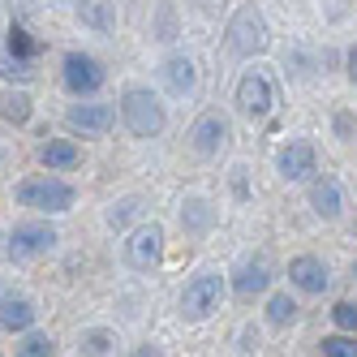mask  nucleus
I'll return each instance as SVG.
<instances>
[{
    "mask_svg": "<svg viewBox=\"0 0 357 357\" xmlns=\"http://www.w3.org/2000/svg\"><path fill=\"white\" fill-rule=\"evenodd\" d=\"M13 198L22 202V207H31V211L65 215V211H73V202H78V190H73L69 181H61V176L43 172V176H26V181H17Z\"/></svg>",
    "mask_w": 357,
    "mask_h": 357,
    "instance_id": "nucleus-1",
    "label": "nucleus"
},
{
    "mask_svg": "<svg viewBox=\"0 0 357 357\" xmlns=\"http://www.w3.org/2000/svg\"><path fill=\"white\" fill-rule=\"evenodd\" d=\"M121 121L134 138H160L164 125H168V112L151 86H130L121 95Z\"/></svg>",
    "mask_w": 357,
    "mask_h": 357,
    "instance_id": "nucleus-2",
    "label": "nucleus"
},
{
    "mask_svg": "<svg viewBox=\"0 0 357 357\" xmlns=\"http://www.w3.org/2000/svg\"><path fill=\"white\" fill-rule=\"evenodd\" d=\"M267 43H271V31H267V17L259 5H241L228 17V47L237 56H259L267 52Z\"/></svg>",
    "mask_w": 357,
    "mask_h": 357,
    "instance_id": "nucleus-3",
    "label": "nucleus"
},
{
    "mask_svg": "<svg viewBox=\"0 0 357 357\" xmlns=\"http://www.w3.org/2000/svg\"><path fill=\"white\" fill-rule=\"evenodd\" d=\"M61 233L47 220H26V224H13L9 228V237H5V254L17 263H26V259H39V254L47 250H56Z\"/></svg>",
    "mask_w": 357,
    "mask_h": 357,
    "instance_id": "nucleus-4",
    "label": "nucleus"
},
{
    "mask_svg": "<svg viewBox=\"0 0 357 357\" xmlns=\"http://www.w3.org/2000/svg\"><path fill=\"white\" fill-rule=\"evenodd\" d=\"M220 301H224V275L220 271H198L185 284V293H181V314L198 323V319L215 314Z\"/></svg>",
    "mask_w": 357,
    "mask_h": 357,
    "instance_id": "nucleus-5",
    "label": "nucleus"
},
{
    "mask_svg": "<svg viewBox=\"0 0 357 357\" xmlns=\"http://www.w3.org/2000/svg\"><path fill=\"white\" fill-rule=\"evenodd\" d=\"M160 259H164V228L155 220L130 228V237H125V263L134 271H151Z\"/></svg>",
    "mask_w": 357,
    "mask_h": 357,
    "instance_id": "nucleus-6",
    "label": "nucleus"
},
{
    "mask_svg": "<svg viewBox=\"0 0 357 357\" xmlns=\"http://www.w3.org/2000/svg\"><path fill=\"white\" fill-rule=\"evenodd\" d=\"M237 108L250 116V121H263L271 108H275V86L263 69H245L241 82H237Z\"/></svg>",
    "mask_w": 357,
    "mask_h": 357,
    "instance_id": "nucleus-7",
    "label": "nucleus"
},
{
    "mask_svg": "<svg viewBox=\"0 0 357 357\" xmlns=\"http://www.w3.org/2000/svg\"><path fill=\"white\" fill-rule=\"evenodd\" d=\"M61 78H65V86L73 95H95L99 86L108 82V73H104V65H99L91 52H69L61 61Z\"/></svg>",
    "mask_w": 357,
    "mask_h": 357,
    "instance_id": "nucleus-8",
    "label": "nucleus"
},
{
    "mask_svg": "<svg viewBox=\"0 0 357 357\" xmlns=\"http://www.w3.org/2000/svg\"><path fill=\"white\" fill-rule=\"evenodd\" d=\"M65 125H69L73 134L99 138V134H108L112 125H116V108H112V104H73V108L65 112Z\"/></svg>",
    "mask_w": 357,
    "mask_h": 357,
    "instance_id": "nucleus-9",
    "label": "nucleus"
},
{
    "mask_svg": "<svg viewBox=\"0 0 357 357\" xmlns=\"http://www.w3.org/2000/svg\"><path fill=\"white\" fill-rule=\"evenodd\" d=\"M289 284H293L297 293H310V297L327 293V284H331L327 263H323V259H314V254H297V259L289 263Z\"/></svg>",
    "mask_w": 357,
    "mask_h": 357,
    "instance_id": "nucleus-10",
    "label": "nucleus"
},
{
    "mask_svg": "<svg viewBox=\"0 0 357 357\" xmlns=\"http://www.w3.org/2000/svg\"><path fill=\"white\" fill-rule=\"evenodd\" d=\"M228 142V121L220 112H207V116H198L194 121V130H190V146L198 151V155H220Z\"/></svg>",
    "mask_w": 357,
    "mask_h": 357,
    "instance_id": "nucleus-11",
    "label": "nucleus"
},
{
    "mask_svg": "<svg viewBox=\"0 0 357 357\" xmlns=\"http://www.w3.org/2000/svg\"><path fill=\"white\" fill-rule=\"evenodd\" d=\"M275 168H280V176H284V181H310V172L319 168V155H314L310 142H289L284 151H280Z\"/></svg>",
    "mask_w": 357,
    "mask_h": 357,
    "instance_id": "nucleus-12",
    "label": "nucleus"
},
{
    "mask_svg": "<svg viewBox=\"0 0 357 357\" xmlns=\"http://www.w3.org/2000/svg\"><path fill=\"white\" fill-rule=\"evenodd\" d=\"M160 78H164L168 95H194V86H198V69H194L190 56H168V61L160 65Z\"/></svg>",
    "mask_w": 357,
    "mask_h": 357,
    "instance_id": "nucleus-13",
    "label": "nucleus"
},
{
    "mask_svg": "<svg viewBox=\"0 0 357 357\" xmlns=\"http://www.w3.org/2000/svg\"><path fill=\"white\" fill-rule=\"evenodd\" d=\"M35 301L31 297H17V293H5L0 297V327L5 331H31L35 327Z\"/></svg>",
    "mask_w": 357,
    "mask_h": 357,
    "instance_id": "nucleus-14",
    "label": "nucleus"
},
{
    "mask_svg": "<svg viewBox=\"0 0 357 357\" xmlns=\"http://www.w3.org/2000/svg\"><path fill=\"white\" fill-rule=\"evenodd\" d=\"M310 207H314V215H323V220H336V215L344 211V194H340V181H336V176H319V181L310 185Z\"/></svg>",
    "mask_w": 357,
    "mask_h": 357,
    "instance_id": "nucleus-15",
    "label": "nucleus"
},
{
    "mask_svg": "<svg viewBox=\"0 0 357 357\" xmlns=\"http://www.w3.org/2000/svg\"><path fill=\"white\" fill-rule=\"evenodd\" d=\"M78 22L95 35L116 31V0H78Z\"/></svg>",
    "mask_w": 357,
    "mask_h": 357,
    "instance_id": "nucleus-16",
    "label": "nucleus"
},
{
    "mask_svg": "<svg viewBox=\"0 0 357 357\" xmlns=\"http://www.w3.org/2000/svg\"><path fill=\"white\" fill-rule=\"evenodd\" d=\"M39 160H43L47 172H69V168H78L82 151H78V142H69V138H52V142L39 146Z\"/></svg>",
    "mask_w": 357,
    "mask_h": 357,
    "instance_id": "nucleus-17",
    "label": "nucleus"
},
{
    "mask_svg": "<svg viewBox=\"0 0 357 357\" xmlns=\"http://www.w3.org/2000/svg\"><path fill=\"white\" fill-rule=\"evenodd\" d=\"M267 284H271V267H267L263 259H254V263H241V267H237V280H233V289H237L241 297L267 293Z\"/></svg>",
    "mask_w": 357,
    "mask_h": 357,
    "instance_id": "nucleus-18",
    "label": "nucleus"
},
{
    "mask_svg": "<svg viewBox=\"0 0 357 357\" xmlns=\"http://www.w3.org/2000/svg\"><path fill=\"white\" fill-rule=\"evenodd\" d=\"M5 52L17 56V61H31V65H35V56L43 52V43H39L26 26H17V22H13V26H9V39H5Z\"/></svg>",
    "mask_w": 357,
    "mask_h": 357,
    "instance_id": "nucleus-19",
    "label": "nucleus"
},
{
    "mask_svg": "<svg viewBox=\"0 0 357 357\" xmlns=\"http://www.w3.org/2000/svg\"><path fill=\"white\" fill-rule=\"evenodd\" d=\"M31 112H35V104H31L26 91H5L0 95V116H5L9 125H26Z\"/></svg>",
    "mask_w": 357,
    "mask_h": 357,
    "instance_id": "nucleus-20",
    "label": "nucleus"
},
{
    "mask_svg": "<svg viewBox=\"0 0 357 357\" xmlns=\"http://www.w3.org/2000/svg\"><path fill=\"white\" fill-rule=\"evenodd\" d=\"M112 353H116V331H108V327L82 331V357H112Z\"/></svg>",
    "mask_w": 357,
    "mask_h": 357,
    "instance_id": "nucleus-21",
    "label": "nucleus"
},
{
    "mask_svg": "<svg viewBox=\"0 0 357 357\" xmlns=\"http://www.w3.org/2000/svg\"><path fill=\"white\" fill-rule=\"evenodd\" d=\"M13 357H56V340L47 336V331H26V336L17 340Z\"/></svg>",
    "mask_w": 357,
    "mask_h": 357,
    "instance_id": "nucleus-22",
    "label": "nucleus"
},
{
    "mask_svg": "<svg viewBox=\"0 0 357 357\" xmlns=\"http://www.w3.org/2000/svg\"><path fill=\"white\" fill-rule=\"evenodd\" d=\"M293 319H297V301L289 293H271L267 297V323L271 327H289Z\"/></svg>",
    "mask_w": 357,
    "mask_h": 357,
    "instance_id": "nucleus-23",
    "label": "nucleus"
},
{
    "mask_svg": "<svg viewBox=\"0 0 357 357\" xmlns=\"http://www.w3.org/2000/svg\"><path fill=\"white\" fill-rule=\"evenodd\" d=\"M215 211H211V202H202V198H190L185 207H181V224L194 228V233H202V228H211Z\"/></svg>",
    "mask_w": 357,
    "mask_h": 357,
    "instance_id": "nucleus-24",
    "label": "nucleus"
},
{
    "mask_svg": "<svg viewBox=\"0 0 357 357\" xmlns=\"http://www.w3.org/2000/svg\"><path fill=\"white\" fill-rule=\"evenodd\" d=\"M31 73H35L31 61H17V56H9V52L0 56V78H9V82H26Z\"/></svg>",
    "mask_w": 357,
    "mask_h": 357,
    "instance_id": "nucleus-25",
    "label": "nucleus"
},
{
    "mask_svg": "<svg viewBox=\"0 0 357 357\" xmlns=\"http://www.w3.org/2000/svg\"><path fill=\"white\" fill-rule=\"evenodd\" d=\"M323 357H357V336H323Z\"/></svg>",
    "mask_w": 357,
    "mask_h": 357,
    "instance_id": "nucleus-26",
    "label": "nucleus"
},
{
    "mask_svg": "<svg viewBox=\"0 0 357 357\" xmlns=\"http://www.w3.org/2000/svg\"><path fill=\"white\" fill-rule=\"evenodd\" d=\"M331 319H336L340 331H353V336H357V301H340L336 310H331Z\"/></svg>",
    "mask_w": 357,
    "mask_h": 357,
    "instance_id": "nucleus-27",
    "label": "nucleus"
},
{
    "mask_svg": "<svg viewBox=\"0 0 357 357\" xmlns=\"http://www.w3.org/2000/svg\"><path fill=\"white\" fill-rule=\"evenodd\" d=\"M134 215H138V202H134V198H130V202H116V207L108 211V224H112V228H116V224H130Z\"/></svg>",
    "mask_w": 357,
    "mask_h": 357,
    "instance_id": "nucleus-28",
    "label": "nucleus"
},
{
    "mask_svg": "<svg viewBox=\"0 0 357 357\" xmlns=\"http://www.w3.org/2000/svg\"><path fill=\"white\" fill-rule=\"evenodd\" d=\"M336 134H340V138H353V116H349V112L336 116Z\"/></svg>",
    "mask_w": 357,
    "mask_h": 357,
    "instance_id": "nucleus-29",
    "label": "nucleus"
},
{
    "mask_svg": "<svg viewBox=\"0 0 357 357\" xmlns=\"http://www.w3.org/2000/svg\"><path fill=\"white\" fill-rule=\"evenodd\" d=\"M134 357H160V349H155V344H138Z\"/></svg>",
    "mask_w": 357,
    "mask_h": 357,
    "instance_id": "nucleus-30",
    "label": "nucleus"
},
{
    "mask_svg": "<svg viewBox=\"0 0 357 357\" xmlns=\"http://www.w3.org/2000/svg\"><path fill=\"white\" fill-rule=\"evenodd\" d=\"M349 78H353V86H357V47L349 52Z\"/></svg>",
    "mask_w": 357,
    "mask_h": 357,
    "instance_id": "nucleus-31",
    "label": "nucleus"
},
{
    "mask_svg": "<svg viewBox=\"0 0 357 357\" xmlns=\"http://www.w3.org/2000/svg\"><path fill=\"white\" fill-rule=\"evenodd\" d=\"M353 271H357V267H353Z\"/></svg>",
    "mask_w": 357,
    "mask_h": 357,
    "instance_id": "nucleus-32",
    "label": "nucleus"
}]
</instances>
